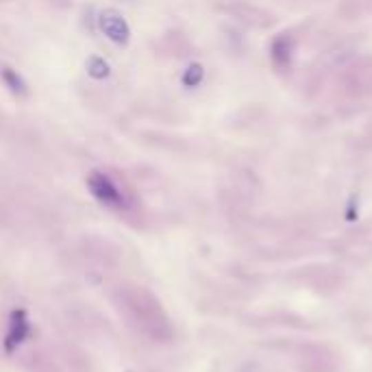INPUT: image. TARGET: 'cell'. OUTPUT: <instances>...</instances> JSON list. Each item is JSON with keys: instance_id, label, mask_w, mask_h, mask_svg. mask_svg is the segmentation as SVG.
I'll return each mask as SVG.
<instances>
[{"instance_id": "52a82bcc", "label": "cell", "mask_w": 372, "mask_h": 372, "mask_svg": "<svg viewBox=\"0 0 372 372\" xmlns=\"http://www.w3.org/2000/svg\"><path fill=\"white\" fill-rule=\"evenodd\" d=\"M205 79V70L200 63H189L185 70H183V76H181V83L187 87V90H194L198 87Z\"/></svg>"}, {"instance_id": "5b68a950", "label": "cell", "mask_w": 372, "mask_h": 372, "mask_svg": "<svg viewBox=\"0 0 372 372\" xmlns=\"http://www.w3.org/2000/svg\"><path fill=\"white\" fill-rule=\"evenodd\" d=\"M0 79H3L5 83V87L11 92V94H16V96H24L26 92V81L22 79V74L18 70H13V68L9 65H3L0 68Z\"/></svg>"}, {"instance_id": "3957f363", "label": "cell", "mask_w": 372, "mask_h": 372, "mask_svg": "<svg viewBox=\"0 0 372 372\" xmlns=\"http://www.w3.org/2000/svg\"><path fill=\"white\" fill-rule=\"evenodd\" d=\"M33 335V322H31V316L26 309L16 307L9 311V318H7V331H5V340H3V347L5 353L11 355L16 353L18 349H22L26 342L31 340Z\"/></svg>"}, {"instance_id": "277c9868", "label": "cell", "mask_w": 372, "mask_h": 372, "mask_svg": "<svg viewBox=\"0 0 372 372\" xmlns=\"http://www.w3.org/2000/svg\"><path fill=\"white\" fill-rule=\"evenodd\" d=\"M99 29L116 46H127L131 41V24L116 9H103L99 13Z\"/></svg>"}, {"instance_id": "8992f818", "label": "cell", "mask_w": 372, "mask_h": 372, "mask_svg": "<svg viewBox=\"0 0 372 372\" xmlns=\"http://www.w3.org/2000/svg\"><path fill=\"white\" fill-rule=\"evenodd\" d=\"M87 74L94 81H105V79H109V74H112V65H109V61L105 57H101V54H92L87 59Z\"/></svg>"}, {"instance_id": "6da1fadb", "label": "cell", "mask_w": 372, "mask_h": 372, "mask_svg": "<svg viewBox=\"0 0 372 372\" xmlns=\"http://www.w3.org/2000/svg\"><path fill=\"white\" fill-rule=\"evenodd\" d=\"M124 305L131 307L135 311V318H131L137 327H142L144 333L161 340L165 338L159 329H163L165 333H170V327H168V318H165V313L161 311L159 302L150 296L144 289H127L124 292Z\"/></svg>"}, {"instance_id": "7a4b0ae2", "label": "cell", "mask_w": 372, "mask_h": 372, "mask_svg": "<svg viewBox=\"0 0 372 372\" xmlns=\"http://www.w3.org/2000/svg\"><path fill=\"white\" fill-rule=\"evenodd\" d=\"M87 192L96 203L105 207V209H112V211L129 209V198L124 196V192L120 189V185L114 178L103 170H92L87 174Z\"/></svg>"}]
</instances>
